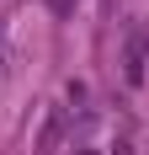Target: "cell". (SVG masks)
Returning <instances> with one entry per match:
<instances>
[{"label":"cell","mask_w":149,"mask_h":155,"mask_svg":"<svg viewBox=\"0 0 149 155\" xmlns=\"http://www.w3.org/2000/svg\"><path fill=\"white\" fill-rule=\"evenodd\" d=\"M64 134H69V112H64V107H48V112H43V128H37V144H32V150H37V155H59Z\"/></svg>","instance_id":"1"},{"label":"cell","mask_w":149,"mask_h":155,"mask_svg":"<svg viewBox=\"0 0 149 155\" xmlns=\"http://www.w3.org/2000/svg\"><path fill=\"white\" fill-rule=\"evenodd\" d=\"M149 64V48H144V38H133V43H128V54H122V75H128V86H144V70Z\"/></svg>","instance_id":"2"},{"label":"cell","mask_w":149,"mask_h":155,"mask_svg":"<svg viewBox=\"0 0 149 155\" xmlns=\"http://www.w3.org/2000/svg\"><path fill=\"white\" fill-rule=\"evenodd\" d=\"M74 5H80V0H48V11H53V16H69Z\"/></svg>","instance_id":"3"}]
</instances>
